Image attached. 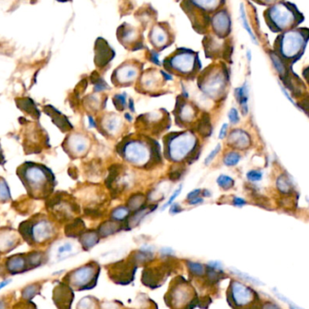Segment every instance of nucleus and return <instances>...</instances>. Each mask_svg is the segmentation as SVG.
Instances as JSON below:
<instances>
[{
	"label": "nucleus",
	"mask_w": 309,
	"mask_h": 309,
	"mask_svg": "<svg viewBox=\"0 0 309 309\" xmlns=\"http://www.w3.org/2000/svg\"><path fill=\"white\" fill-rule=\"evenodd\" d=\"M228 118H229V120H230V122L233 125L238 124V123L240 122V116H239V112L238 111H237V109L231 108L230 111H229V113H228Z\"/></svg>",
	"instance_id": "4c0bfd02"
},
{
	"label": "nucleus",
	"mask_w": 309,
	"mask_h": 309,
	"mask_svg": "<svg viewBox=\"0 0 309 309\" xmlns=\"http://www.w3.org/2000/svg\"><path fill=\"white\" fill-rule=\"evenodd\" d=\"M182 185H181V186H179L178 188H177L176 190L174 191V193H173V194H172L170 197H169V199H168V201H167V202H166V203H165V204L162 206L161 210H166L167 207H169V206H171V204H172V203H174V200H175V199L178 197L179 194H181V192H182Z\"/></svg>",
	"instance_id": "c9c22d12"
},
{
	"label": "nucleus",
	"mask_w": 309,
	"mask_h": 309,
	"mask_svg": "<svg viewBox=\"0 0 309 309\" xmlns=\"http://www.w3.org/2000/svg\"><path fill=\"white\" fill-rule=\"evenodd\" d=\"M119 119L117 117H111L108 118L106 122H105V128L107 130L108 133L110 134H115L118 131L119 127Z\"/></svg>",
	"instance_id": "2f4dec72"
},
{
	"label": "nucleus",
	"mask_w": 309,
	"mask_h": 309,
	"mask_svg": "<svg viewBox=\"0 0 309 309\" xmlns=\"http://www.w3.org/2000/svg\"><path fill=\"white\" fill-rule=\"evenodd\" d=\"M235 98L237 99L240 107L242 110V114L245 116L249 112V106H248V100H249V88L247 84H244L241 87L237 88L235 90Z\"/></svg>",
	"instance_id": "dca6fc26"
},
{
	"label": "nucleus",
	"mask_w": 309,
	"mask_h": 309,
	"mask_svg": "<svg viewBox=\"0 0 309 309\" xmlns=\"http://www.w3.org/2000/svg\"><path fill=\"white\" fill-rule=\"evenodd\" d=\"M66 145L67 148L70 149L71 153L74 156H81L84 154L88 148V139L85 137L80 134L71 135L66 139Z\"/></svg>",
	"instance_id": "9b49d317"
},
{
	"label": "nucleus",
	"mask_w": 309,
	"mask_h": 309,
	"mask_svg": "<svg viewBox=\"0 0 309 309\" xmlns=\"http://www.w3.org/2000/svg\"><path fill=\"white\" fill-rule=\"evenodd\" d=\"M5 163H6V160H5L4 156H3V153H2L1 148H0V165H4Z\"/></svg>",
	"instance_id": "4d7b16f0"
},
{
	"label": "nucleus",
	"mask_w": 309,
	"mask_h": 309,
	"mask_svg": "<svg viewBox=\"0 0 309 309\" xmlns=\"http://www.w3.org/2000/svg\"><path fill=\"white\" fill-rule=\"evenodd\" d=\"M202 192H201V189H195L194 191H191L189 194H187V200H191V199L195 198V197H197L199 194H201Z\"/></svg>",
	"instance_id": "8fccbe9b"
},
{
	"label": "nucleus",
	"mask_w": 309,
	"mask_h": 309,
	"mask_svg": "<svg viewBox=\"0 0 309 309\" xmlns=\"http://www.w3.org/2000/svg\"><path fill=\"white\" fill-rule=\"evenodd\" d=\"M235 272L237 273L239 277H242V279H245L246 281L251 282V283L256 284V285H262V282L259 281L258 279L254 278V277H250V276H249L248 274L242 273V272H241V271H239V270H235Z\"/></svg>",
	"instance_id": "58836bf2"
},
{
	"label": "nucleus",
	"mask_w": 309,
	"mask_h": 309,
	"mask_svg": "<svg viewBox=\"0 0 309 309\" xmlns=\"http://www.w3.org/2000/svg\"><path fill=\"white\" fill-rule=\"evenodd\" d=\"M72 250V245L71 243H65L64 245L60 246L58 248V256L61 255H64V254L68 253V252H71Z\"/></svg>",
	"instance_id": "79ce46f5"
},
{
	"label": "nucleus",
	"mask_w": 309,
	"mask_h": 309,
	"mask_svg": "<svg viewBox=\"0 0 309 309\" xmlns=\"http://www.w3.org/2000/svg\"><path fill=\"white\" fill-rule=\"evenodd\" d=\"M16 105L21 111L31 116L33 119H38L40 118L39 110L36 107V103L30 98H20L16 99Z\"/></svg>",
	"instance_id": "2eb2a0df"
},
{
	"label": "nucleus",
	"mask_w": 309,
	"mask_h": 309,
	"mask_svg": "<svg viewBox=\"0 0 309 309\" xmlns=\"http://www.w3.org/2000/svg\"><path fill=\"white\" fill-rule=\"evenodd\" d=\"M202 194V195L205 196V197H210L211 195H212V194H211L210 191L209 190H203Z\"/></svg>",
	"instance_id": "bf43d9fd"
},
{
	"label": "nucleus",
	"mask_w": 309,
	"mask_h": 309,
	"mask_svg": "<svg viewBox=\"0 0 309 309\" xmlns=\"http://www.w3.org/2000/svg\"><path fill=\"white\" fill-rule=\"evenodd\" d=\"M192 3L203 10H214L222 4V0H191Z\"/></svg>",
	"instance_id": "412c9836"
},
{
	"label": "nucleus",
	"mask_w": 309,
	"mask_h": 309,
	"mask_svg": "<svg viewBox=\"0 0 309 309\" xmlns=\"http://www.w3.org/2000/svg\"><path fill=\"white\" fill-rule=\"evenodd\" d=\"M93 84H95V85H94V91H97V92L105 91L108 88L107 84L101 79L97 80L95 83H93Z\"/></svg>",
	"instance_id": "ea45409f"
},
{
	"label": "nucleus",
	"mask_w": 309,
	"mask_h": 309,
	"mask_svg": "<svg viewBox=\"0 0 309 309\" xmlns=\"http://www.w3.org/2000/svg\"><path fill=\"white\" fill-rule=\"evenodd\" d=\"M177 112H178V120L184 123H190L193 121L194 117L196 115V111L194 107L188 103L183 102L182 104H176Z\"/></svg>",
	"instance_id": "a211bd4d"
},
{
	"label": "nucleus",
	"mask_w": 309,
	"mask_h": 309,
	"mask_svg": "<svg viewBox=\"0 0 309 309\" xmlns=\"http://www.w3.org/2000/svg\"><path fill=\"white\" fill-rule=\"evenodd\" d=\"M9 282H10V280H8V281L1 282V283H0V290H1L3 287H5V286L8 285Z\"/></svg>",
	"instance_id": "052dcab7"
},
{
	"label": "nucleus",
	"mask_w": 309,
	"mask_h": 309,
	"mask_svg": "<svg viewBox=\"0 0 309 309\" xmlns=\"http://www.w3.org/2000/svg\"><path fill=\"white\" fill-rule=\"evenodd\" d=\"M88 122H89V126H90V127H92V128L97 127L95 119H94V118H93L92 116H88Z\"/></svg>",
	"instance_id": "3c124183"
},
{
	"label": "nucleus",
	"mask_w": 309,
	"mask_h": 309,
	"mask_svg": "<svg viewBox=\"0 0 309 309\" xmlns=\"http://www.w3.org/2000/svg\"><path fill=\"white\" fill-rule=\"evenodd\" d=\"M119 227L120 225L114 220L107 221V222H103L102 224L99 226V234H101V236L106 237L111 234L117 233L119 230Z\"/></svg>",
	"instance_id": "aec40b11"
},
{
	"label": "nucleus",
	"mask_w": 309,
	"mask_h": 309,
	"mask_svg": "<svg viewBox=\"0 0 309 309\" xmlns=\"http://www.w3.org/2000/svg\"><path fill=\"white\" fill-rule=\"evenodd\" d=\"M302 74H303V77H304L305 81H306V83L309 84V66L305 67V69L303 70Z\"/></svg>",
	"instance_id": "864d4df0"
},
{
	"label": "nucleus",
	"mask_w": 309,
	"mask_h": 309,
	"mask_svg": "<svg viewBox=\"0 0 309 309\" xmlns=\"http://www.w3.org/2000/svg\"><path fill=\"white\" fill-rule=\"evenodd\" d=\"M240 13H241V19H242V25L245 29L246 31L248 32V34L250 35V39L252 40L253 44H258L257 38L254 35L251 28H250V24L248 23V20H247V16H246L245 9H244V6L243 4H241V8H240Z\"/></svg>",
	"instance_id": "a878e982"
},
{
	"label": "nucleus",
	"mask_w": 309,
	"mask_h": 309,
	"mask_svg": "<svg viewBox=\"0 0 309 309\" xmlns=\"http://www.w3.org/2000/svg\"><path fill=\"white\" fill-rule=\"evenodd\" d=\"M225 84V74L222 71H214L207 77L206 81L202 83V86L200 87L206 92V94L212 96L213 98V96L221 94V91H223Z\"/></svg>",
	"instance_id": "1a4fd4ad"
},
{
	"label": "nucleus",
	"mask_w": 309,
	"mask_h": 309,
	"mask_svg": "<svg viewBox=\"0 0 309 309\" xmlns=\"http://www.w3.org/2000/svg\"><path fill=\"white\" fill-rule=\"evenodd\" d=\"M82 244L85 247V248H91L93 246L95 245L96 243L99 241V237H98V234L95 231H89L86 234H83L82 236Z\"/></svg>",
	"instance_id": "393cba45"
},
{
	"label": "nucleus",
	"mask_w": 309,
	"mask_h": 309,
	"mask_svg": "<svg viewBox=\"0 0 309 309\" xmlns=\"http://www.w3.org/2000/svg\"><path fill=\"white\" fill-rule=\"evenodd\" d=\"M161 254L164 256H170V255L174 254V251L171 250L170 248H164L161 250Z\"/></svg>",
	"instance_id": "603ef678"
},
{
	"label": "nucleus",
	"mask_w": 309,
	"mask_h": 309,
	"mask_svg": "<svg viewBox=\"0 0 309 309\" xmlns=\"http://www.w3.org/2000/svg\"><path fill=\"white\" fill-rule=\"evenodd\" d=\"M44 113H46L48 116L51 117L53 122L55 123L63 132L71 131V128L73 127L70 121L68 120L67 118L64 114H62L58 110H56V108L53 107L52 105L44 106Z\"/></svg>",
	"instance_id": "9d476101"
},
{
	"label": "nucleus",
	"mask_w": 309,
	"mask_h": 309,
	"mask_svg": "<svg viewBox=\"0 0 309 309\" xmlns=\"http://www.w3.org/2000/svg\"><path fill=\"white\" fill-rule=\"evenodd\" d=\"M182 171L179 170V169L172 170L170 172V174H169V178H170L172 181H177L178 179L182 177Z\"/></svg>",
	"instance_id": "37998d69"
},
{
	"label": "nucleus",
	"mask_w": 309,
	"mask_h": 309,
	"mask_svg": "<svg viewBox=\"0 0 309 309\" xmlns=\"http://www.w3.org/2000/svg\"><path fill=\"white\" fill-rule=\"evenodd\" d=\"M309 42V28L290 29L277 35L274 40L273 51L291 69L301 59Z\"/></svg>",
	"instance_id": "f03ea898"
},
{
	"label": "nucleus",
	"mask_w": 309,
	"mask_h": 309,
	"mask_svg": "<svg viewBox=\"0 0 309 309\" xmlns=\"http://www.w3.org/2000/svg\"><path fill=\"white\" fill-rule=\"evenodd\" d=\"M125 119H127L128 122H131V121H133V118H132V116L130 114V113H125Z\"/></svg>",
	"instance_id": "13d9d810"
},
{
	"label": "nucleus",
	"mask_w": 309,
	"mask_h": 309,
	"mask_svg": "<svg viewBox=\"0 0 309 309\" xmlns=\"http://www.w3.org/2000/svg\"><path fill=\"white\" fill-rule=\"evenodd\" d=\"M277 189L281 192V194H290L291 192V184L289 179L283 175L277 178Z\"/></svg>",
	"instance_id": "7c9ffc66"
},
{
	"label": "nucleus",
	"mask_w": 309,
	"mask_h": 309,
	"mask_svg": "<svg viewBox=\"0 0 309 309\" xmlns=\"http://www.w3.org/2000/svg\"><path fill=\"white\" fill-rule=\"evenodd\" d=\"M269 55H270V60H271V63L273 64L275 70L277 71L278 75L280 76L282 81L284 82L289 76L288 73H290V68L282 61L281 58L277 56L273 50H270Z\"/></svg>",
	"instance_id": "f3484780"
},
{
	"label": "nucleus",
	"mask_w": 309,
	"mask_h": 309,
	"mask_svg": "<svg viewBox=\"0 0 309 309\" xmlns=\"http://www.w3.org/2000/svg\"><path fill=\"white\" fill-rule=\"evenodd\" d=\"M220 151H221V145L218 144L216 147H214L213 150L211 151L210 154L206 157L205 160H204V164H205L206 166L210 165L211 163L214 161V159H215V157L218 154Z\"/></svg>",
	"instance_id": "e433bc0d"
},
{
	"label": "nucleus",
	"mask_w": 309,
	"mask_h": 309,
	"mask_svg": "<svg viewBox=\"0 0 309 309\" xmlns=\"http://www.w3.org/2000/svg\"><path fill=\"white\" fill-rule=\"evenodd\" d=\"M262 309H282L279 305L275 304L273 302H266L263 305Z\"/></svg>",
	"instance_id": "09e8293b"
},
{
	"label": "nucleus",
	"mask_w": 309,
	"mask_h": 309,
	"mask_svg": "<svg viewBox=\"0 0 309 309\" xmlns=\"http://www.w3.org/2000/svg\"><path fill=\"white\" fill-rule=\"evenodd\" d=\"M202 202H203V199H202V197H200V196H197V197H195V198L188 200V203H189L190 205H199V204H201Z\"/></svg>",
	"instance_id": "de8ad7c7"
},
{
	"label": "nucleus",
	"mask_w": 309,
	"mask_h": 309,
	"mask_svg": "<svg viewBox=\"0 0 309 309\" xmlns=\"http://www.w3.org/2000/svg\"><path fill=\"white\" fill-rule=\"evenodd\" d=\"M264 19L270 31L278 35L298 28L304 22L305 16L297 5L285 0L267 8Z\"/></svg>",
	"instance_id": "7ed1b4c3"
},
{
	"label": "nucleus",
	"mask_w": 309,
	"mask_h": 309,
	"mask_svg": "<svg viewBox=\"0 0 309 309\" xmlns=\"http://www.w3.org/2000/svg\"><path fill=\"white\" fill-rule=\"evenodd\" d=\"M11 198L10 191L8 188V183L3 177H0V202H8Z\"/></svg>",
	"instance_id": "c85d7f7f"
},
{
	"label": "nucleus",
	"mask_w": 309,
	"mask_h": 309,
	"mask_svg": "<svg viewBox=\"0 0 309 309\" xmlns=\"http://www.w3.org/2000/svg\"><path fill=\"white\" fill-rule=\"evenodd\" d=\"M247 56H248V59H249V61H250V60H251V58H250V52H248V54H247Z\"/></svg>",
	"instance_id": "680f3d73"
},
{
	"label": "nucleus",
	"mask_w": 309,
	"mask_h": 309,
	"mask_svg": "<svg viewBox=\"0 0 309 309\" xmlns=\"http://www.w3.org/2000/svg\"><path fill=\"white\" fill-rule=\"evenodd\" d=\"M151 39H152L153 44H156L157 46L165 45L168 40L167 33L164 28H159V27L153 28L152 33H151Z\"/></svg>",
	"instance_id": "6ab92c4d"
},
{
	"label": "nucleus",
	"mask_w": 309,
	"mask_h": 309,
	"mask_svg": "<svg viewBox=\"0 0 309 309\" xmlns=\"http://www.w3.org/2000/svg\"><path fill=\"white\" fill-rule=\"evenodd\" d=\"M152 61L154 62V64L159 65V56H158L156 53H153V54H152Z\"/></svg>",
	"instance_id": "6e6d98bb"
},
{
	"label": "nucleus",
	"mask_w": 309,
	"mask_h": 309,
	"mask_svg": "<svg viewBox=\"0 0 309 309\" xmlns=\"http://www.w3.org/2000/svg\"><path fill=\"white\" fill-rule=\"evenodd\" d=\"M38 217L39 214L20 223V234L28 242H44L50 238L55 231V227L48 219L44 218V216L42 218Z\"/></svg>",
	"instance_id": "20e7f679"
},
{
	"label": "nucleus",
	"mask_w": 309,
	"mask_h": 309,
	"mask_svg": "<svg viewBox=\"0 0 309 309\" xmlns=\"http://www.w3.org/2000/svg\"><path fill=\"white\" fill-rule=\"evenodd\" d=\"M253 290L241 282L234 281L230 287V298L234 305L238 307H245L253 304L255 299Z\"/></svg>",
	"instance_id": "0eeeda50"
},
{
	"label": "nucleus",
	"mask_w": 309,
	"mask_h": 309,
	"mask_svg": "<svg viewBox=\"0 0 309 309\" xmlns=\"http://www.w3.org/2000/svg\"><path fill=\"white\" fill-rule=\"evenodd\" d=\"M229 143L234 148L246 149L250 146V137L244 131L235 130L229 136Z\"/></svg>",
	"instance_id": "f8f14e48"
},
{
	"label": "nucleus",
	"mask_w": 309,
	"mask_h": 309,
	"mask_svg": "<svg viewBox=\"0 0 309 309\" xmlns=\"http://www.w3.org/2000/svg\"><path fill=\"white\" fill-rule=\"evenodd\" d=\"M216 182L218 184L219 187L222 188L223 190H229L230 188H233L234 186V179L230 177L229 175H225V174L219 175Z\"/></svg>",
	"instance_id": "c756f323"
},
{
	"label": "nucleus",
	"mask_w": 309,
	"mask_h": 309,
	"mask_svg": "<svg viewBox=\"0 0 309 309\" xmlns=\"http://www.w3.org/2000/svg\"><path fill=\"white\" fill-rule=\"evenodd\" d=\"M213 25L219 35H228L230 25V17L228 14L226 12L216 14L213 19Z\"/></svg>",
	"instance_id": "ddd939ff"
},
{
	"label": "nucleus",
	"mask_w": 309,
	"mask_h": 309,
	"mask_svg": "<svg viewBox=\"0 0 309 309\" xmlns=\"http://www.w3.org/2000/svg\"><path fill=\"white\" fill-rule=\"evenodd\" d=\"M246 176L250 182H259L262 180L263 174H262V171L254 169V170L249 171L246 174Z\"/></svg>",
	"instance_id": "72a5a7b5"
},
{
	"label": "nucleus",
	"mask_w": 309,
	"mask_h": 309,
	"mask_svg": "<svg viewBox=\"0 0 309 309\" xmlns=\"http://www.w3.org/2000/svg\"><path fill=\"white\" fill-rule=\"evenodd\" d=\"M114 104L118 111H124L127 105V94L122 93V94H117L113 99Z\"/></svg>",
	"instance_id": "473e14b6"
},
{
	"label": "nucleus",
	"mask_w": 309,
	"mask_h": 309,
	"mask_svg": "<svg viewBox=\"0 0 309 309\" xmlns=\"http://www.w3.org/2000/svg\"><path fill=\"white\" fill-rule=\"evenodd\" d=\"M128 109L131 110V112H135V106H134V100L132 99H130L128 101Z\"/></svg>",
	"instance_id": "5fc2aeb1"
},
{
	"label": "nucleus",
	"mask_w": 309,
	"mask_h": 309,
	"mask_svg": "<svg viewBox=\"0 0 309 309\" xmlns=\"http://www.w3.org/2000/svg\"><path fill=\"white\" fill-rule=\"evenodd\" d=\"M127 204L131 210H140L145 205V196L141 194H134L131 198L128 199Z\"/></svg>",
	"instance_id": "b1692460"
},
{
	"label": "nucleus",
	"mask_w": 309,
	"mask_h": 309,
	"mask_svg": "<svg viewBox=\"0 0 309 309\" xmlns=\"http://www.w3.org/2000/svg\"><path fill=\"white\" fill-rule=\"evenodd\" d=\"M169 64L172 69L182 74L193 72L196 64V56L191 52H181L171 57Z\"/></svg>",
	"instance_id": "6e6552de"
},
{
	"label": "nucleus",
	"mask_w": 309,
	"mask_h": 309,
	"mask_svg": "<svg viewBox=\"0 0 309 309\" xmlns=\"http://www.w3.org/2000/svg\"><path fill=\"white\" fill-rule=\"evenodd\" d=\"M254 2H256L257 4L261 5V6H264L269 8L270 6H272L274 4H277L278 2H281V1H285V0H253Z\"/></svg>",
	"instance_id": "a19ab883"
},
{
	"label": "nucleus",
	"mask_w": 309,
	"mask_h": 309,
	"mask_svg": "<svg viewBox=\"0 0 309 309\" xmlns=\"http://www.w3.org/2000/svg\"><path fill=\"white\" fill-rule=\"evenodd\" d=\"M241 159H242L241 154L235 151H230V152L226 153L223 158V163L227 167H234L239 164Z\"/></svg>",
	"instance_id": "cd10ccee"
},
{
	"label": "nucleus",
	"mask_w": 309,
	"mask_h": 309,
	"mask_svg": "<svg viewBox=\"0 0 309 309\" xmlns=\"http://www.w3.org/2000/svg\"><path fill=\"white\" fill-rule=\"evenodd\" d=\"M247 202L246 200L242 198V197H238V196H234L233 199V204L236 207H242V206L245 205Z\"/></svg>",
	"instance_id": "c03bdc74"
},
{
	"label": "nucleus",
	"mask_w": 309,
	"mask_h": 309,
	"mask_svg": "<svg viewBox=\"0 0 309 309\" xmlns=\"http://www.w3.org/2000/svg\"><path fill=\"white\" fill-rule=\"evenodd\" d=\"M227 132H228V124L224 123L221 127V131L219 133V139H225L226 136H227Z\"/></svg>",
	"instance_id": "49530a36"
},
{
	"label": "nucleus",
	"mask_w": 309,
	"mask_h": 309,
	"mask_svg": "<svg viewBox=\"0 0 309 309\" xmlns=\"http://www.w3.org/2000/svg\"><path fill=\"white\" fill-rule=\"evenodd\" d=\"M124 159L131 164L143 165L149 158V152L147 146L139 140H132L127 142L124 147H122Z\"/></svg>",
	"instance_id": "423d86ee"
},
{
	"label": "nucleus",
	"mask_w": 309,
	"mask_h": 309,
	"mask_svg": "<svg viewBox=\"0 0 309 309\" xmlns=\"http://www.w3.org/2000/svg\"><path fill=\"white\" fill-rule=\"evenodd\" d=\"M183 211V208L179 203H172L170 206V214H180Z\"/></svg>",
	"instance_id": "a18cd8bd"
},
{
	"label": "nucleus",
	"mask_w": 309,
	"mask_h": 309,
	"mask_svg": "<svg viewBox=\"0 0 309 309\" xmlns=\"http://www.w3.org/2000/svg\"><path fill=\"white\" fill-rule=\"evenodd\" d=\"M16 173L32 198H48L53 193L56 186V177L44 165L24 162L18 167Z\"/></svg>",
	"instance_id": "f257e3e1"
},
{
	"label": "nucleus",
	"mask_w": 309,
	"mask_h": 309,
	"mask_svg": "<svg viewBox=\"0 0 309 309\" xmlns=\"http://www.w3.org/2000/svg\"><path fill=\"white\" fill-rule=\"evenodd\" d=\"M212 125H211L210 118L208 116L203 115L200 119L197 126V131L203 137H209L212 134Z\"/></svg>",
	"instance_id": "4be33fe9"
},
{
	"label": "nucleus",
	"mask_w": 309,
	"mask_h": 309,
	"mask_svg": "<svg viewBox=\"0 0 309 309\" xmlns=\"http://www.w3.org/2000/svg\"><path fill=\"white\" fill-rule=\"evenodd\" d=\"M84 229V224L83 221L80 219H76L74 222L66 227V234L68 236H75Z\"/></svg>",
	"instance_id": "bb28decb"
},
{
	"label": "nucleus",
	"mask_w": 309,
	"mask_h": 309,
	"mask_svg": "<svg viewBox=\"0 0 309 309\" xmlns=\"http://www.w3.org/2000/svg\"><path fill=\"white\" fill-rule=\"evenodd\" d=\"M138 69L134 65L125 64L117 70V80L120 84L131 83L138 76Z\"/></svg>",
	"instance_id": "4468645a"
},
{
	"label": "nucleus",
	"mask_w": 309,
	"mask_h": 309,
	"mask_svg": "<svg viewBox=\"0 0 309 309\" xmlns=\"http://www.w3.org/2000/svg\"><path fill=\"white\" fill-rule=\"evenodd\" d=\"M131 211L128 207L126 206H118L115 209L111 211V217L112 220H114L116 222H120L124 221L127 218V216H130Z\"/></svg>",
	"instance_id": "5701e85b"
},
{
	"label": "nucleus",
	"mask_w": 309,
	"mask_h": 309,
	"mask_svg": "<svg viewBox=\"0 0 309 309\" xmlns=\"http://www.w3.org/2000/svg\"><path fill=\"white\" fill-rule=\"evenodd\" d=\"M167 143L168 156L176 162H180L190 156L193 157L192 154L197 149V142L194 136L187 132L168 136Z\"/></svg>",
	"instance_id": "39448f33"
},
{
	"label": "nucleus",
	"mask_w": 309,
	"mask_h": 309,
	"mask_svg": "<svg viewBox=\"0 0 309 309\" xmlns=\"http://www.w3.org/2000/svg\"><path fill=\"white\" fill-rule=\"evenodd\" d=\"M188 268L191 270V272H193L195 275H202L204 272L203 266L196 262H188Z\"/></svg>",
	"instance_id": "f704fd0d"
}]
</instances>
